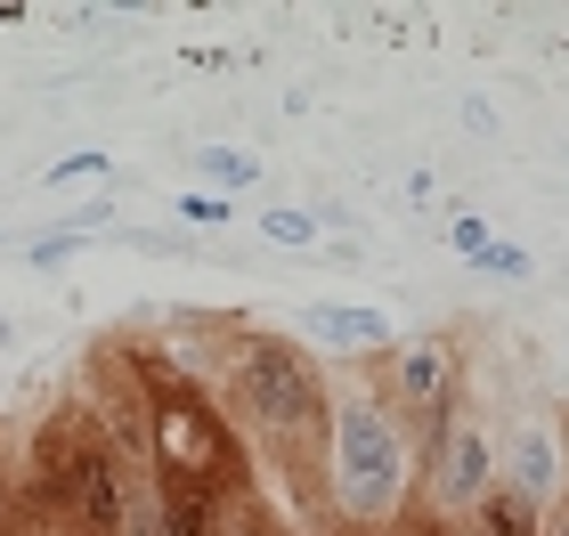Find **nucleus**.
<instances>
[{
    "label": "nucleus",
    "instance_id": "1",
    "mask_svg": "<svg viewBox=\"0 0 569 536\" xmlns=\"http://www.w3.org/2000/svg\"><path fill=\"white\" fill-rule=\"evenodd\" d=\"M237 382H244V406L277 431H309L326 415V391H318V374H309V357L284 350V342H252L237 357Z\"/></svg>",
    "mask_w": 569,
    "mask_h": 536
},
{
    "label": "nucleus",
    "instance_id": "2",
    "mask_svg": "<svg viewBox=\"0 0 569 536\" xmlns=\"http://www.w3.org/2000/svg\"><path fill=\"white\" fill-rule=\"evenodd\" d=\"M333 472H342L358 513H382V504L399 496V439H391V423H382L375 406H350L342 415V431H333Z\"/></svg>",
    "mask_w": 569,
    "mask_h": 536
},
{
    "label": "nucleus",
    "instance_id": "3",
    "mask_svg": "<svg viewBox=\"0 0 569 536\" xmlns=\"http://www.w3.org/2000/svg\"><path fill=\"white\" fill-rule=\"evenodd\" d=\"M66 513H73V536H122V488H114L107 447H73V464H66Z\"/></svg>",
    "mask_w": 569,
    "mask_h": 536
},
{
    "label": "nucleus",
    "instance_id": "4",
    "mask_svg": "<svg viewBox=\"0 0 569 536\" xmlns=\"http://www.w3.org/2000/svg\"><path fill=\"white\" fill-rule=\"evenodd\" d=\"M439 496L448 504H480L488 496V447L463 431V439H448V455H439Z\"/></svg>",
    "mask_w": 569,
    "mask_h": 536
},
{
    "label": "nucleus",
    "instance_id": "5",
    "mask_svg": "<svg viewBox=\"0 0 569 536\" xmlns=\"http://www.w3.org/2000/svg\"><path fill=\"white\" fill-rule=\"evenodd\" d=\"M439 391H448V350H439V342L407 350L399 357V398L407 406H439Z\"/></svg>",
    "mask_w": 569,
    "mask_h": 536
},
{
    "label": "nucleus",
    "instance_id": "6",
    "mask_svg": "<svg viewBox=\"0 0 569 536\" xmlns=\"http://www.w3.org/2000/svg\"><path fill=\"white\" fill-rule=\"evenodd\" d=\"M269 236L277 244H309V220L301 212H269Z\"/></svg>",
    "mask_w": 569,
    "mask_h": 536
}]
</instances>
